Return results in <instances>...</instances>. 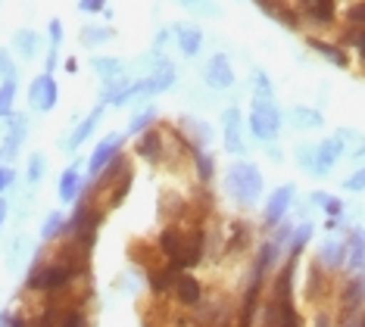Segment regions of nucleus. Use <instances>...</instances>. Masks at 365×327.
<instances>
[{
    "instance_id": "obj_1",
    "label": "nucleus",
    "mask_w": 365,
    "mask_h": 327,
    "mask_svg": "<svg viewBox=\"0 0 365 327\" xmlns=\"http://www.w3.org/2000/svg\"><path fill=\"white\" fill-rule=\"evenodd\" d=\"M225 194L235 199L237 206L244 209H256L262 203V194H265V178L259 172V165L250 162V159H235V162L225 169Z\"/></svg>"
},
{
    "instance_id": "obj_2",
    "label": "nucleus",
    "mask_w": 365,
    "mask_h": 327,
    "mask_svg": "<svg viewBox=\"0 0 365 327\" xmlns=\"http://www.w3.org/2000/svg\"><path fill=\"white\" fill-rule=\"evenodd\" d=\"M284 122H287V115H284V109H281L275 100H259V97H253V103H250V115H247V128H250V134L259 144H275L278 140V134L281 128H284Z\"/></svg>"
},
{
    "instance_id": "obj_3",
    "label": "nucleus",
    "mask_w": 365,
    "mask_h": 327,
    "mask_svg": "<svg viewBox=\"0 0 365 327\" xmlns=\"http://www.w3.org/2000/svg\"><path fill=\"white\" fill-rule=\"evenodd\" d=\"M222 150L228 156L247 153V134H244V113L237 106L222 109Z\"/></svg>"
},
{
    "instance_id": "obj_4",
    "label": "nucleus",
    "mask_w": 365,
    "mask_h": 327,
    "mask_svg": "<svg viewBox=\"0 0 365 327\" xmlns=\"http://www.w3.org/2000/svg\"><path fill=\"white\" fill-rule=\"evenodd\" d=\"M294 203H297V184H281V187H275L262 206V224L265 228H278L281 222H287Z\"/></svg>"
},
{
    "instance_id": "obj_5",
    "label": "nucleus",
    "mask_w": 365,
    "mask_h": 327,
    "mask_svg": "<svg viewBox=\"0 0 365 327\" xmlns=\"http://www.w3.org/2000/svg\"><path fill=\"white\" fill-rule=\"evenodd\" d=\"M122 147H125V134L122 131H113V134H106L103 140H97V147L91 150V156H88V178L91 181L101 178L106 165L122 153Z\"/></svg>"
},
{
    "instance_id": "obj_6",
    "label": "nucleus",
    "mask_w": 365,
    "mask_h": 327,
    "mask_svg": "<svg viewBox=\"0 0 365 327\" xmlns=\"http://www.w3.org/2000/svg\"><path fill=\"white\" fill-rule=\"evenodd\" d=\"M56 103H60V85H56V78L51 72H41L35 81L29 85V106L31 113H53Z\"/></svg>"
},
{
    "instance_id": "obj_7",
    "label": "nucleus",
    "mask_w": 365,
    "mask_h": 327,
    "mask_svg": "<svg viewBox=\"0 0 365 327\" xmlns=\"http://www.w3.org/2000/svg\"><path fill=\"white\" fill-rule=\"evenodd\" d=\"M203 81L206 88L212 90V94H225V90L235 88V66H231V60L225 53H212L210 60H206L203 66Z\"/></svg>"
},
{
    "instance_id": "obj_8",
    "label": "nucleus",
    "mask_w": 365,
    "mask_h": 327,
    "mask_svg": "<svg viewBox=\"0 0 365 327\" xmlns=\"http://www.w3.org/2000/svg\"><path fill=\"white\" fill-rule=\"evenodd\" d=\"M103 109H106L103 103H97V106H94V109H91V113L85 115V119L76 122V128H72L69 134H63V137H60V144H56V147H60L63 153H76L78 147H85L88 140H91V134L97 131V125H101V119H103Z\"/></svg>"
},
{
    "instance_id": "obj_9",
    "label": "nucleus",
    "mask_w": 365,
    "mask_h": 327,
    "mask_svg": "<svg viewBox=\"0 0 365 327\" xmlns=\"http://www.w3.org/2000/svg\"><path fill=\"white\" fill-rule=\"evenodd\" d=\"M297 13L315 28H331L337 22V0H297Z\"/></svg>"
},
{
    "instance_id": "obj_10",
    "label": "nucleus",
    "mask_w": 365,
    "mask_h": 327,
    "mask_svg": "<svg viewBox=\"0 0 365 327\" xmlns=\"http://www.w3.org/2000/svg\"><path fill=\"white\" fill-rule=\"evenodd\" d=\"M29 115H10L6 119V134H4V144H0V150H4V159H16L19 156L22 144L29 140Z\"/></svg>"
},
{
    "instance_id": "obj_11",
    "label": "nucleus",
    "mask_w": 365,
    "mask_h": 327,
    "mask_svg": "<svg viewBox=\"0 0 365 327\" xmlns=\"http://www.w3.org/2000/svg\"><path fill=\"white\" fill-rule=\"evenodd\" d=\"M172 38H175V47L181 50V56H187V60H194V56H200L203 50V31L197 28V25L190 22H172Z\"/></svg>"
},
{
    "instance_id": "obj_12",
    "label": "nucleus",
    "mask_w": 365,
    "mask_h": 327,
    "mask_svg": "<svg viewBox=\"0 0 365 327\" xmlns=\"http://www.w3.org/2000/svg\"><path fill=\"white\" fill-rule=\"evenodd\" d=\"M340 159H344V144H340L337 134L322 137L319 144H315V165H319V178H328Z\"/></svg>"
},
{
    "instance_id": "obj_13",
    "label": "nucleus",
    "mask_w": 365,
    "mask_h": 327,
    "mask_svg": "<svg viewBox=\"0 0 365 327\" xmlns=\"http://www.w3.org/2000/svg\"><path fill=\"white\" fill-rule=\"evenodd\" d=\"M306 47H309L312 53H319L322 60H328L331 66H337V69H350V53H346V47L337 44V41H325L319 35H309L306 38Z\"/></svg>"
},
{
    "instance_id": "obj_14",
    "label": "nucleus",
    "mask_w": 365,
    "mask_h": 327,
    "mask_svg": "<svg viewBox=\"0 0 365 327\" xmlns=\"http://www.w3.org/2000/svg\"><path fill=\"white\" fill-rule=\"evenodd\" d=\"M346 271L362 274L365 271V228H346Z\"/></svg>"
},
{
    "instance_id": "obj_15",
    "label": "nucleus",
    "mask_w": 365,
    "mask_h": 327,
    "mask_svg": "<svg viewBox=\"0 0 365 327\" xmlns=\"http://www.w3.org/2000/svg\"><path fill=\"white\" fill-rule=\"evenodd\" d=\"M315 265H319L322 271H337V268H344V265H346V240L328 237L325 243H322Z\"/></svg>"
},
{
    "instance_id": "obj_16",
    "label": "nucleus",
    "mask_w": 365,
    "mask_h": 327,
    "mask_svg": "<svg viewBox=\"0 0 365 327\" xmlns=\"http://www.w3.org/2000/svg\"><path fill=\"white\" fill-rule=\"evenodd\" d=\"M259 10L269 16V19H275V22H281L284 28H290V31H297L303 25V19H300V13L297 10H290V6L284 4V0H253Z\"/></svg>"
},
{
    "instance_id": "obj_17",
    "label": "nucleus",
    "mask_w": 365,
    "mask_h": 327,
    "mask_svg": "<svg viewBox=\"0 0 365 327\" xmlns=\"http://www.w3.org/2000/svg\"><path fill=\"white\" fill-rule=\"evenodd\" d=\"M138 156L147 159V162H160L163 153H165V131L160 128H147L144 134H138Z\"/></svg>"
},
{
    "instance_id": "obj_18",
    "label": "nucleus",
    "mask_w": 365,
    "mask_h": 327,
    "mask_svg": "<svg viewBox=\"0 0 365 327\" xmlns=\"http://www.w3.org/2000/svg\"><path fill=\"white\" fill-rule=\"evenodd\" d=\"M81 187H85V175L78 172V162H76L60 175V190H56V197H60L63 206H72L81 199Z\"/></svg>"
},
{
    "instance_id": "obj_19",
    "label": "nucleus",
    "mask_w": 365,
    "mask_h": 327,
    "mask_svg": "<svg viewBox=\"0 0 365 327\" xmlns=\"http://www.w3.org/2000/svg\"><path fill=\"white\" fill-rule=\"evenodd\" d=\"M10 50L19 56L22 63H31L38 56V50H41V35L38 31H31V28H16L13 41H10Z\"/></svg>"
},
{
    "instance_id": "obj_20",
    "label": "nucleus",
    "mask_w": 365,
    "mask_h": 327,
    "mask_svg": "<svg viewBox=\"0 0 365 327\" xmlns=\"http://www.w3.org/2000/svg\"><path fill=\"white\" fill-rule=\"evenodd\" d=\"M185 246H187V231L178 228V224H172V228H165L160 234V253L169 259V262H178Z\"/></svg>"
},
{
    "instance_id": "obj_21",
    "label": "nucleus",
    "mask_w": 365,
    "mask_h": 327,
    "mask_svg": "<svg viewBox=\"0 0 365 327\" xmlns=\"http://www.w3.org/2000/svg\"><path fill=\"white\" fill-rule=\"evenodd\" d=\"M365 303V281L362 274H353L350 281L344 284V293H340V306H344L346 318H356L359 315V306Z\"/></svg>"
},
{
    "instance_id": "obj_22",
    "label": "nucleus",
    "mask_w": 365,
    "mask_h": 327,
    "mask_svg": "<svg viewBox=\"0 0 365 327\" xmlns=\"http://www.w3.org/2000/svg\"><path fill=\"white\" fill-rule=\"evenodd\" d=\"M94 212H97V209H94V203H91V199H78V203H72V215L66 218L60 237H63V240H72V237H76V234L91 222V215H94Z\"/></svg>"
},
{
    "instance_id": "obj_23",
    "label": "nucleus",
    "mask_w": 365,
    "mask_h": 327,
    "mask_svg": "<svg viewBox=\"0 0 365 327\" xmlns=\"http://www.w3.org/2000/svg\"><path fill=\"white\" fill-rule=\"evenodd\" d=\"M284 115L297 131H319L322 125H325V115H322V109H315V106H294Z\"/></svg>"
},
{
    "instance_id": "obj_24",
    "label": "nucleus",
    "mask_w": 365,
    "mask_h": 327,
    "mask_svg": "<svg viewBox=\"0 0 365 327\" xmlns=\"http://www.w3.org/2000/svg\"><path fill=\"white\" fill-rule=\"evenodd\" d=\"M181 125L187 128V134H190V144L194 147H200V150H206V147H212V140H215V131H212V125L206 122V119H200V115H185L181 119Z\"/></svg>"
},
{
    "instance_id": "obj_25",
    "label": "nucleus",
    "mask_w": 365,
    "mask_h": 327,
    "mask_svg": "<svg viewBox=\"0 0 365 327\" xmlns=\"http://www.w3.org/2000/svg\"><path fill=\"white\" fill-rule=\"evenodd\" d=\"M147 78H150V85H153V94H165V90H172V88H175V81H178L175 63H172L169 56H160L156 69L147 75Z\"/></svg>"
},
{
    "instance_id": "obj_26",
    "label": "nucleus",
    "mask_w": 365,
    "mask_h": 327,
    "mask_svg": "<svg viewBox=\"0 0 365 327\" xmlns=\"http://www.w3.org/2000/svg\"><path fill=\"white\" fill-rule=\"evenodd\" d=\"M128 88H131V78H128V75H119V78L103 81L101 103H103V106H128Z\"/></svg>"
},
{
    "instance_id": "obj_27",
    "label": "nucleus",
    "mask_w": 365,
    "mask_h": 327,
    "mask_svg": "<svg viewBox=\"0 0 365 327\" xmlns=\"http://www.w3.org/2000/svg\"><path fill=\"white\" fill-rule=\"evenodd\" d=\"M172 290H175L178 303H185V306H197L203 299L200 281H197L194 274H187V271H178V278H175V284H172Z\"/></svg>"
},
{
    "instance_id": "obj_28",
    "label": "nucleus",
    "mask_w": 365,
    "mask_h": 327,
    "mask_svg": "<svg viewBox=\"0 0 365 327\" xmlns=\"http://www.w3.org/2000/svg\"><path fill=\"white\" fill-rule=\"evenodd\" d=\"M29 259H31V240L26 234H16L10 240V246H6V268H10V271H19Z\"/></svg>"
},
{
    "instance_id": "obj_29",
    "label": "nucleus",
    "mask_w": 365,
    "mask_h": 327,
    "mask_svg": "<svg viewBox=\"0 0 365 327\" xmlns=\"http://www.w3.org/2000/svg\"><path fill=\"white\" fill-rule=\"evenodd\" d=\"M334 134L340 137V144H344V156H350L353 162H362L365 159V134L356 131V128H337Z\"/></svg>"
},
{
    "instance_id": "obj_30",
    "label": "nucleus",
    "mask_w": 365,
    "mask_h": 327,
    "mask_svg": "<svg viewBox=\"0 0 365 327\" xmlns=\"http://www.w3.org/2000/svg\"><path fill=\"white\" fill-rule=\"evenodd\" d=\"M91 72H94L97 78L110 81V78L125 75V63H122L119 56H94V60H91Z\"/></svg>"
},
{
    "instance_id": "obj_31",
    "label": "nucleus",
    "mask_w": 365,
    "mask_h": 327,
    "mask_svg": "<svg viewBox=\"0 0 365 327\" xmlns=\"http://www.w3.org/2000/svg\"><path fill=\"white\" fill-rule=\"evenodd\" d=\"M309 206L322 209V212H325L328 218H344V215H346L344 199H340V197H331V194H325V190H315V194L309 197Z\"/></svg>"
},
{
    "instance_id": "obj_32",
    "label": "nucleus",
    "mask_w": 365,
    "mask_h": 327,
    "mask_svg": "<svg viewBox=\"0 0 365 327\" xmlns=\"http://www.w3.org/2000/svg\"><path fill=\"white\" fill-rule=\"evenodd\" d=\"M312 222L306 218V222H300L294 228V234H290V243H287V256H294V259H300V253L306 246H309V240H312Z\"/></svg>"
},
{
    "instance_id": "obj_33",
    "label": "nucleus",
    "mask_w": 365,
    "mask_h": 327,
    "mask_svg": "<svg viewBox=\"0 0 365 327\" xmlns=\"http://www.w3.org/2000/svg\"><path fill=\"white\" fill-rule=\"evenodd\" d=\"M190 162H194V172H197V178H200V184H210V181H212V175H215V159L206 153V150H200V147L190 150Z\"/></svg>"
},
{
    "instance_id": "obj_34",
    "label": "nucleus",
    "mask_w": 365,
    "mask_h": 327,
    "mask_svg": "<svg viewBox=\"0 0 365 327\" xmlns=\"http://www.w3.org/2000/svg\"><path fill=\"white\" fill-rule=\"evenodd\" d=\"M81 47H97V44H106V41H113L115 38V31L110 28V25H85L81 28Z\"/></svg>"
},
{
    "instance_id": "obj_35",
    "label": "nucleus",
    "mask_w": 365,
    "mask_h": 327,
    "mask_svg": "<svg viewBox=\"0 0 365 327\" xmlns=\"http://www.w3.org/2000/svg\"><path fill=\"white\" fill-rule=\"evenodd\" d=\"M47 175V156L44 153H29L26 159V184L29 187H38Z\"/></svg>"
},
{
    "instance_id": "obj_36",
    "label": "nucleus",
    "mask_w": 365,
    "mask_h": 327,
    "mask_svg": "<svg viewBox=\"0 0 365 327\" xmlns=\"http://www.w3.org/2000/svg\"><path fill=\"white\" fill-rule=\"evenodd\" d=\"M153 122H156V106H153V103H144L135 115H131L128 134H144L147 128H153Z\"/></svg>"
},
{
    "instance_id": "obj_37",
    "label": "nucleus",
    "mask_w": 365,
    "mask_h": 327,
    "mask_svg": "<svg viewBox=\"0 0 365 327\" xmlns=\"http://www.w3.org/2000/svg\"><path fill=\"white\" fill-rule=\"evenodd\" d=\"M16 90H19V85H16V78L0 81V122H6V119H10V115H13Z\"/></svg>"
},
{
    "instance_id": "obj_38",
    "label": "nucleus",
    "mask_w": 365,
    "mask_h": 327,
    "mask_svg": "<svg viewBox=\"0 0 365 327\" xmlns=\"http://www.w3.org/2000/svg\"><path fill=\"white\" fill-rule=\"evenodd\" d=\"M63 224H66V215L63 212H47V218L41 222V228H38V237L41 240H56L63 234Z\"/></svg>"
},
{
    "instance_id": "obj_39",
    "label": "nucleus",
    "mask_w": 365,
    "mask_h": 327,
    "mask_svg": "<svg viewBox=\"0 0 365 327\" xmlns=\"http://www.w3.org/2000/svg\"><path fill=\"white\" fill-rule=\"evenodd\" d=\"M294 159H297V165L309 175V178H319V165H315V144H300L294 150Z\"/></svg>"
},
{
    "instance_id": "obj_40",
    "label": "nucleus",
    "mask_w": 365,
    "mask_h": 327,
    "mask_svg": "<svg viewBox=\"0 0 365 327\" xmlns=\"http://www.w3.org/2000/svg\"><path fill=\"white\" fill-rule=\"evenodd\" d=\"M250 78H253V97H259V100H275V85H272V78L265 75V69H253Z\"/></svg>"
},
{
    "instance_id": "obj_41",
    "label": "nucleus",
    "mask_w": 365,
    "mask_h": 327,
    "mask_svg": "<svg viewBox=\"0 0 365 327\" xmlns=\"http://www.w3.org/2000/svg\"><path fill=\"white\" fill-rule=\"evenodd\" d=\"M178 4L185 6L190 16H206V19L219 16V4H215V0H178Z\"/></svg>"
},
{
    "instance_id": "obj_42",
    "label": "nucleus",
    "mask_w": 365,
    "mask_h": 327,
    "mask_svg": "<svg viewBox=\"0 0 365 327\" xmlns=\"http://www.w3.org/2000/svg\"><path fill=\"white\" fill-rule=\"evenodd\" d=\"M247 240H250V228H247V222H231V234H228V253H235V249L247 246Z\"/></svg>"
},
{
    "instance_id": "obj_43",
    "label": "nucleus",
    "mask_w": 365,
    "mask_h": 327,
    "mask_svg": "<svg viewBox=\"0 0 365 327\" xmlns=\"http://www.w3.org/2000/svg\"><path fill=\"white\" fill-rule=\"evenodd\" d=\"M344 19H346L350 28H365V0H356V4L346 6Z\"/></svg>"
},
{
    "instance_id": "obj_44",
    "label": "nucleus",
    "mask_w": 365,
    "mask_h": 327,
    "mask_svg": "<svg viewBox=\"0 0 365 327\" xmlns=\"http://www.w3.org/2000/svg\"><path fill=\"white\" fill-rule=\"evenodd\" d=\"M47 38H51V53H60L63 50V22L60 19H51V25H47Z\"/></svg>"
},
{
    "instance_id": "obj_45",
    "label": "nucleus",
    "mask_w": 365,
    "mask_h": 327,
    "mask_svg": "<svg viewBox=\"0 0 365 327\" xmlns=\"http://www.w3.org/2000/svg\"><path fill=\"white\" fill-rule=\"evenodd\" d=\"M344 190H350V194H362L365 190V165H359L350 178H344Z\"/></svg>"
},
{
    "instance_id": "obj_46",
    "label": "nucleus",
    "mask_w": 365,
    "mask_h": 327,
    "mask_svg": "<svg viewBox=\"0 0 365 327\" xmlns=\"http://www.w3.org/2000/svg\"><path fill=\"white\" fill-rule=\"evenodd\" d=\"M0 78H16V63H13V50L0 47Z\"/></svg>"
},
{
    "instance_id": "obj_47",
    "label": "nucleus",
    "mask_w": 365,
    "mask_h": 327,
    "mask_svg": "<svg viewBox=\"0 0 365 327\" xmlns=\"http://www.w3.org/2000/svg\"><path fill=\"white\" fill-rule=\"evenodd\" d=\"M60 327H88V318H85V312H81V308H66Z\"/></svg>"
},
{
    "instance_id": "obj_48",
    "label": "nucleus",
    "mask_w": 365,
    "mask_h": 327,
    "mask_svg": "<svg viewBox=\"0 0 365 327\" xmlns=\"http://www.w3.org/2000/svg\"><path fill=\"white\" fill-rule=\"evenodd\" d=\"M13 184H16V169H10V165H0V197H4Z\"/></svg>"
},
{
    "instance_id": "obj_49",
    "label": "nucleus",
    "mask_w": 365,
    "mask_h": 327,
    "mask_svg": "<svg viewBox=\"0 0 365 327\" xmlns=\"http://www.w3.org/2000/svg\"><path fill=\"white\" fill-rule=\"evenodd\" d=\"M78 10L88 13V16H97L106 10V0H78Z\"/></svg>"
},
{
    "instance_id": "obj_50",
    "label": "nucleus",
    "mask_w": 365,
    "mask_h": 327,
    "mask_svg": "<svg viewBox=\"0 0 365 327\" xmlns=\"http://www.w3.org/2000/svg\"><path fill=\"white\" fill-rule=\"evenodd\" d=\"M169 38H172L169 28H160V31H156V38H153V50H156V53H163L165 44H169Z\"/></svg>"
},
{
    "instance_id": "obj_51",
    "label": "nucleus",
    "mask_w": 365,
    "mask_h": 327,
    "mask_svg": "<svg viewBox=\"0 0 365 327\" xmlns=\"http://www.w3.org/2000/svg\"><path fill=\"white\" fill-rule=\"evenodd\" d=\"M6 215H10V203L0 197V231H4V224H6Z\"/></svg>"
},
{
    "instance_id": "obj_52",
    "label": "nucleus",
    "mask_w": 365,
    "mask_h": 327,
    "mask_svg": "<svg viewBox=\"0 0 365 327\" xmlns=\"http://www.w3.org/2000/svg\"><path fill=\"white\" fill-rule=\"evenodd\" d=\"M356 53H359V60H362V66H365V28L359 31V41H356Z\"/></svg>"
},
{
    "instance_id": "obj_53",
    "label": "nucleus",
    "mask_w": 365,
    "mask_h": 327,
    "mask_svg": "<svg viewBox=\"0 0 365 327\" xmlns=\"http://www.w3.org/2000/svg\"><path fill=\"white\" fill-rule=\"evenodd\" d=\"M265 153H269L272 159H275V162H281V159H284V153H281V150H278L275 144H265Z\"/></svg>"
},
{
    "instance_id": "obj_54",
    "label": "nucleus",
    "mask_w": 365,
    "mask_h": 327,
    "mask_svg": "<svg viewBox=\"0 0 365 327\" xmlns=\"http://www.w3.org/2000/svg\"><path fill=\"white\" fill-rule=\"evenodd\" d=\"M63 69L69 72V75H76V72H78V63H76V60H72V56H69V60H63Z\"/></svg>"
},
{
    "instance_id": "obj_55",
    "label": "nucleus",
    "mask_w": 365,
    "mask_h": 327,
    "mask_svg": "<svg viewBox=\"0 0 365 327\" xmlns=\"http://www.w3.org/2000/svg\"><path fill=\"white\" fill-rule=\"evenodd\" d=\"M10 327H29V321L22 315H10Z\"/></svg>"
},
{
    "instance_id": "obj_56",
    "label": "nucleus",
    "mask_w": 365,
    "mask_h": 327,
    "mask_svg": "<svg viewBox=\"0 0 365 327\" xmlns=\"http://www.w3.org/2000/svg\"><path fill=\"white\" fill-rule=\"evenodd\" d=\"M10 315L13 312H0V327H10Z\"/></svg>"
},
{
    "instance_id": "obj_57",
    "label": "nucleus",
    "mask_w": 365,
    "mask_h": 327,
    "mask_svg": "<svg viewBox=\"0 0 365 327\" xmlns=\"http://www.w3.org/2000/svg\"><path fill=\"white\" fill-rule=\"evenodd\" d=\"M315 327H331V321H328V315H319V324Z\"/></svg>"
},
{
    "instance_id": "obj_58",
    "label": "nucleus",
    "mask_w": 365,
    "mask_h": 327,
    "mask_svg": "<svg viewBox=\"0 0 365 327\" xmlns=\"http://www.w3.org/2000/svg\"><path fill=\"white\" fill-rule=\"evenodd\" d=\"M0 165H4V150H0Z\"/></svg>"
}]
</instances>
